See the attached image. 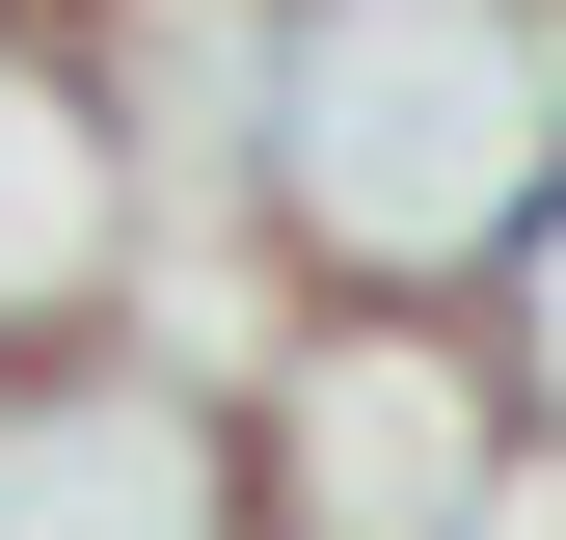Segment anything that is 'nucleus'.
Instances as JSON below:
<instances>
[{"label": "nucleus", "instance_id": "f257e3e1", "mask_svg": "<svg viewBox=\"0 0 566 540\" xmlns=\"http://www.w3.org/2000/svg\"><path fill=\"white\" fill-rule=\"evenodd\" d=\"M270 163L243 217L350 270V298H459L513 270V217L566 189V28L539 0H270Z\"/></svg>", "mask_w": 566, "mask_h": 540}, {"label": "nucleus", "instance_id": "f03ea898", "mask_svg": "<svg viewBox=\"0 0 566 540\" xmlns=\"http://www.w3.org/2000/svg\"><path fill=\"white\" fill-rule=\"evenodd\" d=\"M513 352L485 324H432V298H378V324H297V378H270V540H459L485 487H513Z\"/></svg>", "mask_w": 566, "mask_h": 540}, {"label": "nucleus", "instance_id": "7ed1b4c3", "mask_svg": "<svg viewBox=\"0 0 566 540\" xmlns=\"http://www.w3.org/2000/svg\"><path fill=\"white\" fill-rule=\"evenodd\" d=\"M485 352H513V405H539V433H566V189H539V217H513V298H485Z\"/></svg>", "mask_w": 566, "mask_h": 540}]
</instances>
